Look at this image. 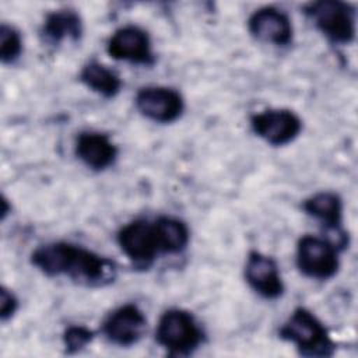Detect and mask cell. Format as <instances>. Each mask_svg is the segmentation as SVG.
<instances>
[{
    "label": "cell",
    "instance_id": "1",
    "mask_svg": "<svg viewBox=\"0 0 358 358\" xmlns=\"http://www.w3.org/2000/svg\"><path fill=\"white\" fill-rule=\"evenodd\" d=\"M31 263L48 277L66 275L85 287H105L117 274L110 259L63 241L38 246L31 255Z\"/></svg>",
    "mask_w": 358,
    "mask_h": 358
},
{
    "label": "cell",
    "instance_id": "5",
    "mask_svg": "<svg viewBox=\"0 0 358 358\" xmlns=\"http://www.w3.org/2000/svg\"><path fill=\"white\" fill-rule=\"evenodd\" d=\"M338 252L329 239L306 234L296 243V267L308 278L329 280L338 271Z\"/></svg>",
    "mask_w": 358,
    "mask_h": 358
},
{
    "label": "cell",
    "instance_id": "10",
    "mask_svg": "<svg viewBox=\"0 0 358 358\" xmlns=\"http://www.w3.org/2000/svg\"><path fill=\"white\" fill-rule=\"evenodd\" d=\"M147 329L144 312L134 303H126L112 310L102 322V334L115 345L137 344Z\"/></svg>",
    "mask_w": 358,
    "mask_h": 358
},
{
    "label": "cell",
    "instance_id": "17",
    "mask_svg": "<svg viewBox=\"0 0 358 358\" xmlns=\"http://www.w3.org/2000/svg\"><path fill=\"white\" fill-rule=\"evenodd\" d=\"M80 81L103 98H115L122 90L120 76L99 62L87 63L80 71Z\"/></svg>",
    "mask_w": 358,
    "mask_h": 358
},
{
    "label": "cell",
    "instance_id": "19",
    "mask_svg": "<svg viewBox=\"0 0 358 358\" xmlns=\"http://www.w3.org/2000/svg\"><path fill=\"white\" fill-rule=\"evenodd\" d=\"M95 333L85 326H69L63 333V345L67 354H74L92 343Z\"/></svg>",
    "mask_w": 358,
    "mask_h": 358
},
{
    "label": "cell",
    "instance_id": "12",
    "mask_svg": "<svg viewBox=\"0 0 358 358\" xmlns=\"http://www.w3.org/2000/svg\"><path fill=\"white\" fill-rule=\"evenodd\" d=\"M248 29L255 39L274 46H287L292 42L291 20L275 7L267 6L255 10L248 20Z\"/></svg>",
    "mask_w": 358,
    "mask_h": 358
},
{
    "label": "cell",
    "instance_id": "16",
    "mask_svg": "<svg viewBox=\"0 0 358 358\" xmlns=\"http://www.w3.org/2000/svg\"><path fill=\"white\" fill-rule=\"evenodd\" d=\"M154 222V229L161 253L175 255L183 252L190 241L189 227L179 218L161 215Z\"/></svg>",
    "mask_w": 358,
    "mask_h": 358
},
{
    "label": "cell",
    "instance_id": "14",
    "mask_svg": "<svg viewBox=\"0 0 358 358\" xmlns=\"http://www.w3.org/2000/svg\"><path fill=\"white\" fill-rule=\"evenodd\" d=\"M74 152L87 168L96 172L110 168L119 155L117 145L101 131H81L76 138Z\"/></svg>",
    "mask_w": 358,
    "mask_h": 358
},
{
    "label": "cell",
    "instance_id": "15",
    "mask_svg": "<svg viewBox=\"0 0 358 358\" xmlns=\"http://www.w3.org/2000/svg\"><path fill=\"white\" fill-rule=\"evenodd\" d=\"M84 32L83 20L76 10H55L45 17L41 34L50 45H60L64 41L77 42Z\"/></svg>",
    "mask_w": 358,
    "mask_h": 358
},
{
    "label": "cell",
    "instance_id": "11",
    "mask_svg": "<svg viewBox=\"0 0 358 358\" xmlns=\"http://www.w3.org/2000/svg\"><path fill=\"white\" fill-rule=\"evenodd\" d=\"M245 280L248 285L264 299H277L285 291L277 262L256 250H252L248 255Z\"/></svg>",
    "mask_w": 358,
    "mask_h": 358
},
{
    "label": "cell",
    "instance_id": "6",
    "mask_svg": "<svg viewBox=\"0 0 358 358\" xmlns=\"http://www.w3.org/2000/svg\"><path fill=\"white\" fill-rule=\"evenodd\" d=\"M136 109L155 123H172L185 112V99L179 91L164 85H147L137 91Z\"/></svg>",
    "mask_w": 358,
    "mask_h": 358
},
{
    "label": "cell",
    "instance_id": "2",
    "mask_svg": "<svg viewBox=\"0 0 358 358\" xmlns=\"http://www.w3.org/2000/svg\"><path fill=\"white\" fill-rule=\"evenodd\" d=\"M280 338L294 344L302 357H331L336 343L326 326L306 308H296L278 330Z\"/></svg>",
    "mask_w": 358,
    "mask_h": 358
},
{
    "label": "cell",
    "instance_id": "13",
    "mask_svg": "<svg viewBox=\"0 0 358 358\" xmlns=\"http://www.w3.org/2000/svg\"><path fill=\"white\" fill-rule=\"evenodd\" d=\"M303 211L317 220L333 235H336L337 243L341 249L348 245V236L343 231V200L334 192H317L303 200Z\"/></svg>",
    "mask_w": 358,
    "mask_h": 358
},
{
    "label": "cell",
    "instance_id": "7",
    "mask_svg": "<svg viewBox=\"0 0 358 358\" xmlns=\"http://www.w3.org/2000/svg\"><path fill=\"white\" fill-rule=\"evenodd\" d=\"M116 239L120 250L137 267H150L161 253L154 222L148 220L140 218L123 225Z\"/></svg>",
    "mask_w": 358,
    "mask_h": 358
},
{
    "label": "cell",
    "instance_id": "20",
    "mask_svg": "<svg viewBox=\"0 0 358 358\" xmlns=\"http://www.w3.org/2000/svg\"><path fill=\"white\" fill-rule=\"evenodd\" d=\"M20 302L18 298L15 296V294L8 289L7 287H1L0 288V317L3 322L11 319L15 312L18 310Z\"/></svg>",
    "mask_w": 358,
    "mask_h": 358
},
{
    "label": "cell",
    "instance_id": "8",
    "mask_svg": "<svg viewBox=\"0 0 358 358\" xmlns=\"http://www.w3.org/2000/svg\"><path fill=\"white\" fill-rule=\"evenodd\" d=\"M253 133L270 145L281 147L292 143L302 130L301 117L289 109H266L250 116Z\"/></svg>",
    "mask_w": 358,
    "mask_h": 358
},
{
    "label": "cell",
    "instance_id": "4",
    "mask_svg": "<svg viewBox=\"0 0 358 358\" xmlns=\"http://www.w3.org/2000/svg\"><path fill=\"white\" fill-rule=\"evenodd\" d=\"M305 13L331 43L348 45L355 39L357 10L354 4L340 0H319L309 3Z\"/></svg>",
    "mask_w": 358,
    "mask_h": 358
},
{
    "label": "cell",
    "instance_id": "9",
    "mask_svg": "<svg viewBox=\"0 0 358 358\" xmlns=\"http://www.w3.org/2000/svg\"><path fill=\"white\" fill-rule=\"evenodd\" d=\"M106 52L115 60L133 64L150 66L155 60L148 32L137 25L117 28L108 39Z\"/></svg>",
    "mask_w": 358,
    "mask_h": 358
},
{
    "label": "cell",
    "instance_id": "18",
    "mask_svg": "<svg viewBox=\"0 0 358 358\" xmlns=\"http://www.w3.org/2000/svg\"><path fill=\"white\" fill-rule=\"evenodd\" d=\"M22 53L21 34L11 25H0V60L4 64L14 63Z\"/></svg>",
    "mask_w": 358,
    "mask_h": 358
},
{
    "label": "cell",
    "instance_id": "3",
    "mask_svg": "<svg viewBox=\"0 0 358 358\" xmlns=\"http://www.w3.org/2000/svg\"><path fill=\"white\" fill-rule=\"evenodd\" d=\"M155 340L171 355L186 357L203 344L204 331L192 312L171 308L158 320Z\"/></svg>",
    "mask_w": 358,
    "mask_h": 358
}]
</instances>
